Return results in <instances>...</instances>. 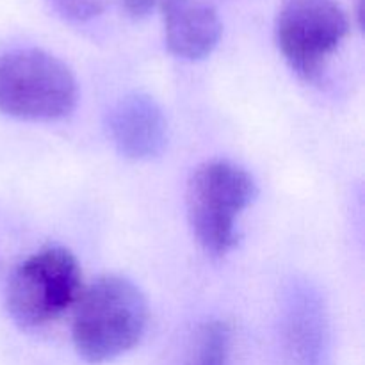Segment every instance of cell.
<instances>
[{"label": "cell", "instance_id": "1", "mask_svg": "<svg viewBox=\"0 0 365 365\" xmlns=\"http://www.w3.org/2000/svg\"><path fill=\"white\" fill-rule=\"evenodd\" d=\"M148 303L141 289L120 274H103L82 291L75 305L71 339L88 364H106L141 342Z\"/></svg>", "mask_w": 365, "mask_h": 365}, {"label": "cell", "instance_id": "2", "mask_svg": "<svg viewBox=\"0 0 365 365\" xmlns=\"http://www.w3.org/2000/svg\"><path fill=\"white\" fill-rule=\"evenodd\" d=\"M255 196V178L230 160H207L192 171L185 189V209L203 252L225 257L237 246V220Z\"/></svg>", "mask_w": 365, "mask_h": 365}, {"label": "cell", "instance_id": "7", "mask_svg": "<svg viewBox=\"0 0 365 365\" xmlns=\"http://www.w3.org/2000/svg\"><path fill=\"white\" fill-rule=\"evenodd\" d=\"M164 41L175 57L200 61L214 52L221 38L216 9L203 0H160Z\"/></svg>", "mask_w": 365, "mask_h": 365}, {"label": "cell", "instance_id": "5", "mask_svg": "<svg viewBox=\"0 0 365 365\" xmlns=\"http://www.w3.org/2000/svg\"><path fill=\"white\" fill-rule=\"evenodd\" d=\"M349 32V20L335 0H284L274 38L285 63L299 78L316 82Z\"/></svg>", "mask_w": 365, "mask_h": 365}, {"label": "cell", "instance_id": "4", "mask_svg": "<svg viewBox=\"0 0 365 365\" xmlns=\"http://www.w3.org/2000/svg\"><path fill=\"white\" fill-rule=\"evenodd\" d=\"M77 81L70 68L39 48L0 56V113L25 121H57L77 106Z\"/></svg>", "mask_w": 365, "mask_h": 365}, {"label": "cell", "instance_id": "11", "mask_svg": "<svg viewBox=\"0 0 365 365\" xmlns=\"http://www.w3.org/2000/svg\"><path fill=\"white\" fill-rule=\"evenodd\" d=\"M120 6L128 16L134 20H141L159 9L160 0H120Z\"/></svg>", "mask_w": 365, "mask_h": 365}, {"label": "cell", "instance_id": "10", "mask_svg": "<svg viewBox=\"0 0 365 365\" xmlns=\"http://www.w3.org/2000/svg\"><path fill=\"white\" fill-rule=\"evenodd\" d=\"M63 18L71 21H88L106 9V0H48Z\"/></svg>", "mask_w": 365, "mask_h": 365}, {"label": "cell", "instance_id": "8", "mask_svg": "<svg viewBox=\"0 0 365 365\" xmlns=\"http://www.w3.org/2000/svg\"><path fill=\"white\" fill-rule=\"evenodd\" d=\"M323 321L314 303L305 299L294 307L289 319V349L298 365H321L324 353Z\"/></svg>", "mask_w": 365, "mask_h": 365}, {"label": "cell", "instance_id": "6", "mask_svg": "<svg viewBox=\"0 0 365 365\" xmlns=\"http://www.w3.org/2000/svg\"><path fill=\"white\" fill-rule=\"evenodd\" d=\"M107 130L118 152L127 159L150 160L166 148V116L159 103L143 93L123 96L110 107Z\"/></svg>", "mask_w": 365, "mask_h": 365}, {"label": "cell", "instance_id": "3", "mask_svg": "<svg viewBox=\"0 0 365 365\" xmlns=\"http://www.w3.org/2000/svg\"><path fill=\"white\" fill-rule=\"evenodd\" d=\"M82 291L77 257L64 246H46L21 260L7 278L6 309L24 330H39L75 309Z\"/></svg>", "mask_w": 365, "mask_h": 365}, {"label": "cell", "instance_id": "9", "mask_svg": "<svg viewBox=\"0 0 365 365\" xmlns=\"http://www.w3.org/2000/svg\"><path fill=\"white\" fill-rule=\"evenodd\" d=\"M230 330L223 321L200 324L185 348L182 365H227Z\"/></svg>", "mask_w": 365, "mask_h": 365}]
</instances>
